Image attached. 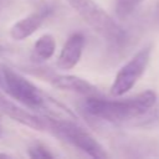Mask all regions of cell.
Here are the masks:
<instances>
[{
    "instance_id": "1",
    "label": "cell",
    "mask_w": 159,
    "mask_h": 159,
    "mask_svg": "<svg viewBox=\"0 0 159 159\" xmlns=\"http://www.w3.org/2000/svg\"><path fill=\"white\" fill-rule=\"evenodd\" d=\"M155 103L157 93L152 89H147L134 97L122 101L87 97L84 101V109L92 117L111 123H124L148 114Z\"/></svg>"
},
{
    "instance_id": "2",
    "label": "cell",
    "mask_w": 159,
    "mask_h": 159,
    "mask_svg": "<svg viewBox=\"0 0 159 159\" xmlns=\"http://www.w3.org/2000/svg\"><path fill=\"white\" fill-rule=\"evenodd\" d=\"M43 118L47 123V129H50L62 140H66L67 143L84 152L92 158H108V153L101 145V143H98L91 133L77 125L75 120L57 119L50 116H46Z\"/></svg>"
},
{
    "instance_id": "3",
    "label": "cell",
    "mask_w": 159,
    "mask_h": 159,
    "mask_svg": "<svg viewBox=\"0 0 159 159\" xmlns=\"http://www.w3.org/2000/svg\"><path fill=\"white\" fill-rule=\"evenodd\" d=\"M67 4L96 32L112 42H120L124 32L119 25L94 0H66Z\"/></svg>"
},
{
    "instance_id": "4",
    "label": "cell",
    "mask_w": 159,
    "mask_h": 159,
    "mask_svg": "<svg viewBox=\"0 0 159 159\" xmlns=\"http://www.w3.org/2000/svg\"><path fill=\"white\" fill-rule=\"evenodd\" d=\"M0 88L4 89L11 98L34 111H41L47 93L39 89L32 82L17 73L16 71L2 66V80Z\"/></svg>"
},
{
    "instance_id": "5",
    "label": "cell",
    "mask_w": 159,
    "mask_h": 159,
    "mask_svg": "<svg viewBox=\"0 0 159 159\" xmlns=\"http://www.w3.org/2000/svg\"><path fill=\"white\" fill-rule=\"evenodd\" d=\"M152 47L145 46L142 50H139L127 63H124L120 70L117 72L114 81L111 86V94L114 97H120L129 92L135 83L139 81V78L144 75L149 60H150Z\"/></svg>"
},
{
    "instance_id": "6",
    "label": "cell",
    "mask_w": 159,
    "mask_h": 159,
    "mask_svg": "<svg viewBox=\"0 0 159 159\" xmlns=\"http://www.w3.org/2000/svg\"><path fill=\"white\" fill-rule=\"evenodd\" d=\"M86 39L81 32H73L63 43L60 55L56 60V66L60 70H72L81 60L84 48Z\"/></svg>"
},
{
    "instance_id": "7",
    "label": "cell",
    "mask_w": 159,
    "mask_h": 159,
    "mask_svg": "<svg viewBox=\"0 0 159 159\" xmlns=\"http://www.w3.org/2000/svg\"><path fill=\"white\" fill-rule=\"evenodd\" d=\"M0 111L4 112L10 118H12L14 120H16L31 129H35V130L47 129V123L43 117H39V116L21 108L20 106L15 104L14 102L9 101L7 98H5L1 94H0Z\"/></svg>"
},
{
    "instance_id": "8",
    "label": "cell",
    "mask_w": 159,
    "mask_h": 159,
    "mask_svg": "<svg viewBox=\"0 0 159 159\" xmlns=\"http://www.w3.org/2000/svg\"><path fill=\"white\" fill-rule=\"evenodd\" d=\"M50 82L62 91L75 92L84 97H99V91L94 84L75 75H53L50 77Z\"/></svg>"
},
{
    "instance_id": "9",
    "label": "cell",
    "mask_w": 159,
    "mask_h": 159,
    "mask_svg": "<svg viewBox=\"0 0 159 159\" xmlns=\"http://www.w3.org/2000/svg\"><path fill=\"white\" fill-rule=\"evenodd\" d=\"M47 15H48L47 10H40V11H35L17 20L10 29L11 39L15 41H22L30 37L32 34H35L41 27Z\"/></svg>"
},
{
    "instance_id": "10",
    "label": "cell",
    "mask_w": 159,
    "mask_h": 159,
    "mask_svg": "<svg viewBox=\"0 0 159 159\" xmlns=\"http://www.w3.org/2000/svg\"><path fill=\"white\" fill-rule=\"evenodd\" d=\"M56 51V40L51 34L41 35L34 43L32 58L37 62L50 60Z\"/></svg>"
},
{
    "instance_id": "11",
    "label": "cell",
    "mask_w": 159,
    "mask_h": 159,
    "mask_svg": "<svg viewBox=\"0 0 159 159\" xmlns=\"http://www.w3.org/2000/svg\"><path fill=\"white\" fill-rule=\"evenodd\" d=\"M143 2V0H116V16L120 20L127 19Z\"/></svg>"
},
{
    "instance_id": "12",
    "label": "cell",
    "mask_w": 159,
    "mask_h": 159,
    "mask_svg": "<svg viewBox=\"0 0 159 159\" xmlns=\"http://www.w3.org/2000/svg\"><path fill=\"white\" fill-rule=\"evenodd\" d=\"M27 154L31 158L35 159H41V158H53V154L50 152L48 148H46L43 144L41 143H34L29 147L27 149Z\"/></svg>"
}]
</instances>
